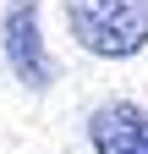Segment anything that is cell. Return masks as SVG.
I'll return each mask as SVG.
<instances>
[{
  "label": "cell",
  "instance_id": "3957f363",
  "mask_svg": "<svg viewBox=\"0 0 148 154\" xmlns=\"http://www.w3.org/2000/svg\"><path fill=\"white\" fill-rule=\"evenodd\" d=\"M93 154H148V110L132 99H110L88 116Z\"/></svg>",
  "mask_w": 148,
  "mask_h": 154
},
{
  "label": "cell",
  "instance_id": "7a4b0ae2",
  "mask_svg": "<svg viewBox=\"0 0 148 154\" xmlns=\"http://www.w3.org/2000/svg\"><path fill=\"white\" fill-rule=\"evenodd\" d=\"M0 38H6L11 72L22 77L28 88H44L49 83V50H44V33H39V0H11Z\"/></svg>",
  "mask_w": 148,
  "mask_h": 154
},
{
  "label": "cell",
  "instance_id": "6da1fadb",
  "mask_svg": "<svg viewBox=\"0 0 148 154\" xmlns=\"http://www.w3.org/2000/svg\"><path fill=\"white\" fill-rule=\"evenodd\" d=\"M66 22L88 55L126 61L148 44V0H66Z\"/></svg>",
  "mask_w": 148,
  "mask_h": 154
}]
</instances>
